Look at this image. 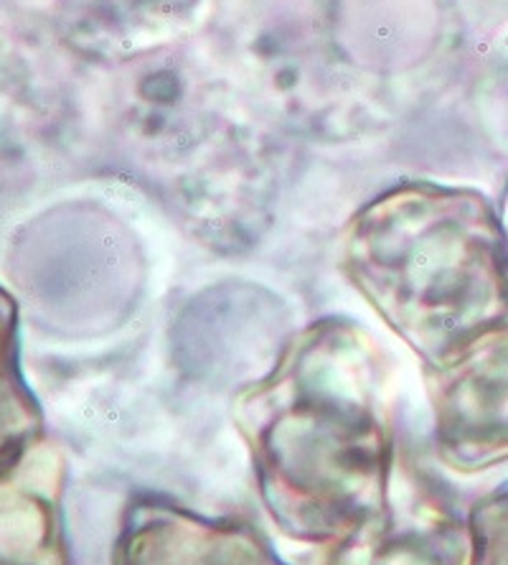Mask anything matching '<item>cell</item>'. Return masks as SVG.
I'll return each instance as SVG.
<instances>
[{
    "label": "cell",
    "mask_w": 508,
    "mask_h": 565,
    "mask_svg": "<svg viewBox=\"0 0 508 565\" xmlns=\"http://www.w3.org/2000/svg\"><path fill=\"white\" fill-rule=\"evenodd\" d=\"M235 423L282 533L341 551L387 504L397 463L387 356L344 319L311 323L237 397Z\"/></svg>",
    "instance_id": "obj_1"
},
{
    "label": "cell",
    "mask_w": 508,
    "mask_h": 565,
    "mask_svg": "<svg viewBox=\"0 0 508 565\" xmlns=\"http://www.w3.org/2000/svg\"><path fill=\"white\" fill-rule=\"evenodd\" d=\"M341 270L435 372L508 327V243L471 189H387L346 224Z\"/></svg>",
    "instance_id": "obj_2"
},
{
    "label": "cell",
    "mask_w": 508,
    "mask_h": 565,
    "mask_svg": "<svg viewBox=\"0 0 508 565\" xmlns=\"http://www.w3.org/2000/svg\"><path fill=\"white\" fill-rule=\"evenodd\" d=\"M435 440L453 469L508 461V327L435 372Z\"/></svg>",
    "instance_id": "obj_3"
},
{
    "label": "cell",
    "mask_w": 508,
    "mask_h": 565,
    "mask_svg": "<svg viewBox=\"0 0 508 565\" xmlns=\"http://www.w3.org/2000/svg\"><path fill=\"white\" fill-rule=\"evenodd\" d=\"M348 565H468L471 527L428 473L397 456L387 504L338 551Z\"/></svg>",
    "instance_id": "obj_4"
},
{
    "label": "cell",
    "mask_w": 508,
    "mask_h": 565,
    "mask_svg": "<svg viewBox=\"0 0 508 565\" xmlns=\"http://www.w3.org/2000/svg\"><path fill=\"white\" fill-rule=\"evenodd\" d=\"M115 565H285L255 527L212 520L161 497H140L125 512Z\"/></svg>",
    "instance_id": "obj_5"
},
{
    "label": "cell",
    "mask_w": 508,
    "mask_h": 565,
    "mask_svg": "<svg viewBox=\"0 0 508 565\" xmlns=\"http://www.w3.org/2000/svg\"><path fill=\"white\" fill-rule=\"evenodd\" d=\"M0 565H69L60 504L13 471L0 477Z\"/></svg>",
    "instance_id": "obj_6"
},
{
    "label": "cell",
    "mask_w": 508,
    "mask_h": 565,
    "mask_svg": "<svg viewBox=\"0 0 508 565\" xmlns=\"http://www.w3.org/2000/svg\"><path fill=\"white\" fill-rule=\"evenodd\" d=\"M41 411L21 375L19 306L0 286V477L19 469L41 436Z\"/></svg>",
    "instance_id": "obj_7"
},
{
    "label": "cell",
    "mask_w": 508,
    "mask_h": 565,
    "mask_svg": "<svg viewBox=\"0 0 508 565\" xmlns=\"http://www.w3.org/2000/svg\"><path fill=\"white\" fill-rule=\"evenodd\" d=\"M468 565H508V487L473 507Z\"/></svg>",
    "instance_id": "obj_8"
}]
</instances>
